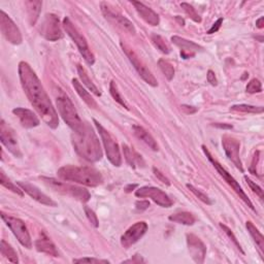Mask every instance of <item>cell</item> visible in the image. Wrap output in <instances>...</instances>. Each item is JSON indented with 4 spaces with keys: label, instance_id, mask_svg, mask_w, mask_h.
<instances>
[{
    "label": "cell",
    "instance_id": "52",
    "mask_svg": "<svg viewBox=\"0 0 264 264\" xmlns=\"http://www.w3.org/2000/svg\"><path fill=\"white\" fill-rule=\"evenodd\" d=\"M214 126L219 127V128H226V129H231V128H232V126H231V125H225V124L221 125V124H219V123L214 124Z\"/></svg>",
    "mask_w": 264,
    "mask_h": 264
},
{
    "label": "cell",
    "instance_id": "43",
    "mask_svg": "<svg viewBox=\"0 0 264 264\" xmlns=\"http://www.w3.org/2000/svg\"><path fill=\"white\" fill-rule=\"evenodd\" d=\"M72 262L74 263H110V261H107V260H102L98 258H89V257L74 259Z\"/></svg>",
    "mask_w": 264,
    "mask_h": 264
},
{
    "label": "cell",
    "instance_id": "26",
    "mask_svg": "<svg viewBox=\"0 0 264 264\" xmlns=\"http://www.w3.org/2000/svg\"><path fill=\"white\" fill-rule=\"evenodd\" d=\"M72 86H74L75 90L77 91V93L79 94V96L81 98V100L91 108H96L97 107V103L94 100V98L91 96V94L88 92V91L83 87L79 80L77 79H72Z\"/></svg>",
    "mask_w": 264,
    "mask_h": 264
},
{
    "label": "cell",
    "instance_id": "30",
    "mask_svg": "<svg viewBox=\"0 0 264 264\" xmlns=\"http://www.w3.org/2000/svg\"><path fill=\"white\" fill-rule=\"evenodd\" d=\"M245 226H247V229L250 233V235L252 236V239L254 240V242L256 243V244L258 245V248L260 250L261 255H263V251H264V238L262 233L258 230V228L256 226H255L251 221H247L245 223Z\"/></svg>",
    "mask_w": 264,
    "mask_h": 264
},
{
    "label": "cell",
    "instance_id": "41",
    "mask_svg": "<svg viewBox=\"0 0 264 264\" xmlns=\"http://www.w3.org/2000/svg\"><path fill=\"white\" fill-rule=\"evenodd\" d=\"M84 211H85V214L88 218L89 222L92 224L95 228H97V227L99 226V221H98V218H97V215L94 213L93 209H91L89 206H84Z\"/></svg>",
    "mask_w": 264,
    "mask_h": 264
},
{
    "label": "cell",
    "instance_id": "38",
    "mask_svg": "<svg viewBox=\"0 0 264 264\" xmlns=\"http://www.w3.org/2000/svg\"><path fill=\"white\" fill-rule=\"evenodd\" d=\"M187 188L192 192L199 200H202V202L207 205H212L213 204V202L211 200V198H209L206 194H204L203 192H202V191L198 190L196 187H194L193 185H190V184H187L186 185Z\"/></svg>",
    "mask_w": 264,
    "mask_h": 264
},
{
    "label": "cell",
    "instance_id": "35",
    "mask_svg": "<svg viewBox=\"0 0 264 264\" xmlns=\"http://www.w3.org/2000/svg\"><path fill=\"white\" fill-rule=\"evenodd\" d=\"M151 40H152V42L154 43L155 47H156L160 52H162L163 54H165V55H167V54L170 53L169 45L166 43L165 40L163 39L161 35L153 34L151 36Z\"/></svg>",
    "mask_w": 264,
    "mask_h": 264
},
{
    "label": "cell",
    "instance_id": "33",
    "mask_svg": "<svg viewBox=\"0 0 264 264\" xmlns=\"http://www.w3.org/2000/svg\"><path fill=\"white\" fill-rule=\"evenodd\" d=\"M0 183H1V185L3 187H5L6 189L12 191V192L16 193L17 195H19V196H23L24 195V191L19 186L15 185L13 183V182L5 176L3 170L0 171Z\"/></svg>",
    "mask_w": 264,
    "mask_h": 264
},
{
    "label": "cell",
    "instance_id": "44",
    "mask_svg": "<svg viewBox=\"0 0 264 264\" xmlns=\"http://www.w3.org/2000/svg\"><path fill=\"white\" fill-rule=\"evenodd\" d=\"M153 172H154L155 177H156L160 182H162L163 184H165V185H167V186H170V181H169L164 175H163L162 172H161L158 168L153 167Z\"/></svg>",
    "mask_w": 264,
    "mask_h": 264
},
{
    "label": "cell",
    "instance_id": "48",
    "mask_svg": "<svg viewBox=\"0 0 264 264\" xmlns=\"http://www.w3.org/2000/svg\"><path fill=\"white\" fill-rule=\"evenodd\" d=\"M135 206H136V208L139 209V211H144V209L149 208L150 203L148 202V200H141V202L135 203Z\"/></svg>",
    "mask_w": 264,
    "mask_h": 264
},
{
    "label": "cell",
    "instance_id": "8",
    "mask_svg": "<svg viewBox=\"0 0 264 264\" xmlns=\"http://www.w3.org/2000/svg\"><path fill=\"white\" fill-rule=\"evenodd\" d=\"M203 150L204 154L206 155L207 159L212 162V164L215 166V168L217 169V171L219 172L220 176L225 180L226 183L228 184L229 186H231V188L235 191L236 194H238V195L240 196V198L243 199V202H244L245 204H247V205L252 209V211L256 212V208L254 207V205H253V203H252L251 200L249 199L248 195L244 193V191L243 188L240 186V184L238 183V182H236V180L229 174L228 171H227V170L220 164L219 162H218V161L212 156V154L209 153V151L207 150V148L205 147V145H203Z\"/></svg>",
    "mask_w": 264,
    "mask_h": 264
},
{
    "label": "cell",
    "instance_id": "32",
    "mask_svg": "<svg viewBox=\"0 0 264 264\" xmlns=\"http://www.w3.org/2000/svg\"><path fill=\"white\" fill-rule=\"evenodd\" d=\"M230 111L244 114H262L264 112V107L250 104H235L230 107Z\"/></svg>",
    "mask_w": 264,
    "mask_h": 264
},
{
    "label": "cell",
    "instance_id": "31",
    "mask_svg": "<svg viewBox=\"0 0 264 264\" xmlns=\"http://www.w3.org/2000/svg\"><path fill=\"white\" fill-rule=\"evenodd\" d=\"M0 252H1L2 256L8 259L10 262H13V263L19 262V258H18L17 252L15 251V249L12 247V245L10 244H7L4 240H2L1 244H0Z\"/></svg>",
    "mask_w": 264,
    "mask_h": 264
},
{
    "label": "cell",
    "instance_id": "4",
    "mask_svg": "<svg viewBox=\"0 0 264 264\" xmlns=\"http://www.w3.org/2000/svg\"><path fill=\"white\" fill-rule=\"evenodd\" d=\"M56 105L63 121L70 127L72 131L80 132L84 128L85 123L81 119L75 104L67 95L63 93L59 95L56 99Z\"/></svg>",
    "mask_w": 264,
    "mask_h": 264
},
{
    "label": "cell",
    "instance_id": "36",
    "mask_svg": "<svg viewBox=\"0 0 264 264\" xmlns=\"http://www.w3.org/2000/svg\"><path fill=\"white\" fill-rule=\"evenodd\" d=\"M110 93L112 95V97L116 100V102L119 103L120 105H122L123 107H125L126 110H129V106L127 104V102H125V99L122 97V95L120 94L119 90H118V86L116 85V83L114 81H111L110 84Z\"/></svg>",
    "mask_w": 264,
    "mask_h": 264
},
{
    "label": "cell",
    "instance_id": "34",
    "mask_svg": "<svg viewBox=\"0 0 264 264\" xmlns=\"http://www.w3.org/2000/svg\"><path fill=\"white\" fill-rule=\"evenodd\" d=\"M158 66L160 67L161 71L163 72V74H164V76L166 77V79L168 81H171L172 79H174V77H175V67L168 60L160 59L158 61Z\"/></svg>",
    "mask_w": 264,
    "mask_h": 264
},
{
    "label": "cell",
    "instance_id": "19",
    "mask_svg": "<svg viewBox=\"0 0 264 264\" xmlns=\"http://www.w3.org/2000/svg\"><path fill=\"white\" fill-rule=\"evenodd\" d=\"M102 11L103 15L105 16L106 19H110V20L116 22L118 25L121 26L122 28H124L126 31H128L129 33L135 34L136 29H135L134 25L132 24V22L127 19L126 17L122 16L120 13L113 11L107 3H105V2L102 3Z\"/></svg>",
    "mask_w": 264,
    "mask_h": 264
},
{
    "label": "cell",
    "instance_id": "17",
    "mask_svg": "<svg viewBox=\"0 0 264 264\" xmlns=\"http://www.w3.org/2000/svg\"><path fill=\"white\" fill-rule=\"evenodd\" d=\"M187 244L191 257L196 263H203L206 255V247L203 242L195 234H187Z\"/></svg>",
    "mask_w": 264,
    "mask_h": 264
},
{
    "label": "cell",
    "instance_id": "37",
    "mask_svg": "<svg viewBox=\"0 0 264 264\" xmlns=\"http://www.w3.org/2000/svg\"><path fill=\"white\" fill-rule=\"evenodd\" d=\"M181 6L185 11V13L188 15V17L190 18L191 20L196 22V23L202 22V18H200V16L197 14L196 10H195V8L192 5L187 3V2H182L181 3Z\"/></svg>",
    "mask_w": 264,
    "mask_h": 264
},
{
    "label": "cell",
    "instance_id": "7",
    "mask_svg": "<svg viewBox=\"0 0 264 264\" xmlns=\"http://www.w3.org/2000/svg\"><path fill=\"white\" fill-rule=\"evenodd\" d=\"M93 122L95 124V127L97 128V131L99 132L100 138H102L107 159L110 160V162L114 166H117V167L121 166L122 156H121V151H120L119 144L117 143L116 140L114 139V136L110 133V131H107L97 120L93 119Z\"/></svg>",
    "mask_w": 264,
    "mask_h": 264
},
{
    "label": "cell",
    "instance_id": "3",
    "mask_svg": "<svg viewBox=\"0 0 264 264\" xmlns=\"http://www.w3.org/2000/svg\"><path fill=\"white\" fill-rule=\"evenodd\" d=\"M58 177L66 182H74L88 187H97L103 183L102 172L91 166L65 165L57 171Z\"/></svg>",
    "mask_w": 264,
    "mask_h": 264
},
{
    "label": "cell",
    "instance_id": "50",
    "mask_svg": "<svg viewBox=\"0 0 264 264\" xmlns=\"http://www.w3.org/2000/svg\"><path fill=\"white\" fill-rule=\"evenodd\" d=\"M182 110H183L186 114L191 115L197 112V108L194 106H189V105H182Z\"/></svg>",
    "mask_w": 264,
    "mask_h": 264
},
{
    "label": "cell",
    "instance_id": "1",
    "mask_svg": "<svg viewBox=\"0 0 264 264\" xmlns=\"http://www.w3.org/2000/svg\"><path fill=\"white\" fill-rule=\"evenodd\" d=\"M18 70L22 88L34 110L39 113L45 124L52 129H56L59 126L58 114L35 71L25 61L19 63Z\"/></svg>",
    "mask_w": 264,
    "mask_h": 264
},
{
    "label": "cell",
    "instance_id": "51",
    "mask_svg": "<svg viewBox=\"0 0 264 264\" xmlns=\"http://www.w3.org/2000/svg\"><path fill=\"white\" fill-rule=\"evenodd\" d=\"M263 22H264V18L263 17H260L259 19L256 21V26L258 27L259 29H262L263 27H264V23Z\"/></svg>",
    "mask_w": 264,
    "mask_h": 264
},
{
    "label": "cell",
    "instance_id": "45",
    "mask_svg": "<svg viewBox=\"0 0 264 264\" xmlns=\"http://www.w3.org/2000/svg\"><path fill=\"white\" fill-rule=\"evenodd\" d=\"M258 160H259V151H257L256 153H255L254 155V158H253V161H252V164L249 168L250 172L253 175H257V170H256V167H257V163H258Z\"/></svg>",
    "mask_w": 264,
    "mask_h": 264
},
{
    "label": "cell",
    "instance_id": "47",
    "mask_svg": "<svg viewBox=\"0 0 264 264\" xmlns=\"http://www.w3.org/2000/svg\"><path fill=\"white\" fill-rule=\"evenodd\" d=\"M206 80L209 84H211L212 86H217L218 84V81H217V78H216V75L215 72L213 70L209 69L207 71V75H206Z\"/></svg>",
    "mask_w": 264,
    "mask_h": 264
},
{
    "label": "cell",
    "instance_id": "27",
    "mask_svg": "<svg viewBox=\"0 0 264 264\" xmlns=\"http://www.w3.org/2000/svg\"><path fill=\"white\" fill-rule=\"evenodd\" d=\"M25 6H26V10H27V14H28L29 23L31 25H35V23L38 22L40 15H41L42 2L30 0V1L25 2Z\"/></svg>",
    "mask_w": 264,
    "mask_h": 264
},
{
    "label": "cell",
    "instance_id": "16",
    "mask_svg": "<svg viewBox=\"0 0 264 264\" xmlns=\"http://www.w3.org/2000/svg\"><path fill=\"white\" fill-rule=\"evenodd\" d=\"M148 230V224L141 221L136 222L127 229L121 236V244L124 248L128 249L132 244L138 243Z\"/></svg>",
    "mask_w": 264,
    "mask_h": 264
},
{
    "label": "cell",
    "instance_id": "42",
    "mask_svg": "<svg viewBox=\"0 0 264 264\" xmlns=\"http://www.w3.org/2000/svg\"><path fill=\"white\" fill-rule=\"evenodd\" d=\"M244 180L248 183V185L250 186V188L253 190V192L256 193L260 199H263V190L261 189V187H259L256 183H254V182L248 177H244Z\"/></svg>",
    "mask_w": 264,
    "mask_h": 264
},
{
    "label": "cell",
    "instance_id": "23",
    "mask_svg": "<svg viewBox=\"0 0 264 264\" xmlns=\"http://www.w3.org/2000/svg\"><path fill=\"white\" fill-rule=\"evenodd\" d=\"M132 5H134L136 12L139 13L140 17L142 19L148 23L151 26H158L160 23V18L159 16L155 13L152 8L148 7L147 5H144L142 2L139 1H131Z\"/></svg>",
    "mask_w": 264,
    "mask_h": 264
},
{
    "label": "cell",
    "instance_id": "18",
    "mask_svg": "<svg viewBox=\"0 0 264 264\" xmlns=\"http://www.w3.org/2000/svg\"><path fill=\"white\" fill-rule=\"evenodd\" d=\"M17 185L19 186L25 193L28 194L38 203L48 206H57V203L54 202L52 198H50L47 194L41 192V190L36 186L30 183H27V182H17Z\"/></svg>",
    "mask_w": 264,
    "mask_h": 264
},
{
    "label": "cell",
    "instance_id": "6",
    "mask_svg": "<svg viewBox=\"0 0 264 264\" xmlns=\"http://www.w3.org/2000/svg\"><path fill=\"white\" fill-rule=\"evenodd\" d=\"M62 26L63 28H64L65 32L67 33V35L72 40V41L77 44L81 55L83 56L85 61L88 64L93 65L95 63V57L93 55V53L90 50V47L87 40L85 39V36L81 33V31L77 28L76 25L71 22L68 17H65L64 19H63Z\"/></svg>",
    "mask_w": 264,
    "mask_h": 264
},
{
    "label": "cell",
    "instance_id": "20",
    "mask_svg": "<svg viewBox=\"0 0 264 264\" xmlns=\"http://www.w3.org/2000/svg\"><path fill=\"white\" fill-rule=\"evenodd\" d=\"M171 41L181 49V57L183 59L192 58L195 56V54L197 52L203 50V47H200L199 44L195 43L194 41L180 38V36H177V35L172 36Z\"/></svg>",
    "mask_w": 264,
    "mask_h": 264
},
{
    "label": "cell",
    "instance_id": "11",
    "mask_svg": "<svg viewBox=\"0 0 264 264\" xmlns=\"http://www.w3.org/2000/svg\"><path fill=\"white\" fill-rule=\"evenodd\" d=\"M40 31L43 38L50 41H57L63 39L59 18L54 14L45 15Z\"/></svg>",
    "mask_w": 264,
    "mask_h": 264
},
{
    "label": "cell",
    "instance_id": "10",
    "mask_svg": "<svg viewBox=\"0 0 264 264\" xmlns=\"http://www.w3.org/2000/svg\"><path fill=\"white\" fill-rule=\"evenodd\" d=\"M121 48L126 54V56L128 57L129 61L131 62V64L133 65L134 69L138 71V74L141 76V78L145 81V83L149 84L152 87H157L158 86V81L156 78L154 77L152 72L144 66L143 63L140 60V58L136 55V53L131 49L128 44L121 41Z\"/></svg>",
    "mask_w": 264,
    "mask_h": 264
},
{
    "label": "cell",
    "instance_id": "5",
    "mask_svg": "<svg viewBox=\"0 0 264 264\" xmlns=\"http://www.w3.org/2000/svg\"><path fill=\"white\" fill-rule=\"evenodd\" d=\"M41 180L43 183L49 186L51 189H53L55 192L60 193L62 195L70 196L75 198L79 202L81 203H87L91 198V194L89 191L83 187H79L66 183V182H61L54 178H47V177H41Z\"/></svg>",
    "mask_w": 264,
    "mask_h": 264
},
{
    "label": "cell",
    "instance_id": "40",
    "mask_svg": "<svg viewBox=\"0 0 264 264\" xmlns=\"http://www.w3.org/2000/svg\"><path fill=\"white\" fill-rule=\"evenodd\" d=\"M220 226H221V228L223 229V231L226 233V235L227 236H228V238L232 241V243L236 245V248H238L243 254H244V251H243V249H242V245H241V244L239 243V241H238V239H236V236L233 234V232L231 231V229L229 228V227H227L226 225H224V224H220Z\"/></svg>",
    "mask_w": 264,
    "mask_h": 264
},
{
    "label": "cell",
    "instance_id": "25",
    "mask_svg": "<svg viewBox=\"0 0 264 264\" xmlns=\"http://www.w3.org/2000/svg\"><path fill=\"white\" fill-rule=\"evenodd\" d=\"M123 153H124L125 160L131 167L143 166L144 162H143L142 157L138 152H135L133 148L128 147L127 144H123Z\"/></svg>",
    "mask_w": 264,
    "mask_h": 264
},
{
    "label": "cell",
    "instance_id": "13",
    "mask_svg": "<svg viewBox=\"0 0 264 264\" xmlns=\"http://www.w3.org/2000/svg\"><path fill=\"white\" fill-rule=\"evenodd\" d=\"M0 29L6 41L13 44H21L23 41L22 33L19 27L11 19V17L6 15L3 11L0 13Z\"/></svg>",
    "mask_w": 264,
    "mask_h": 264
},
{
    "label": "cell",
    "instance_id": "24",
    "mask_svg": "<svg viewBox=\"0 0 264 264\" xmlns=\"http://www.w3.org/2000/svg\"><path fill=\"white\" fill-rule=\"evenodd\" d=\"M132 129L136 138L141 140L142 142H143L147 145H149L153 151H158V144L156 141L154 140L153 136L147 130H145L143 127L139 126V125H133Z\"/></svg>",
    "mask_w": 264,
    "mask_h": 264
},
{
    "label": "cell",
    "instance_id": "53",
    "mask_svg": "<svg viewBox=\"0 0 264 264\" xmlns=\"http://www.w3.org/2000/svg\"><path fill=\"white\" fill-rule=\"evenodd\" d=\"M136 187H138V185H128V186H126L125 187V191H126V192L127 193H129V192H131V191H133Z\"/></svg>",
    "mask_w": 264,
    "mask_h": 264
},
{
    "label": "cell",
    "instance_id": "28",
    "mask_svg": "<svg viewBox=\"0 0 264 264\" xmlns=\"http://www.w3.org/2000/svg\"><path fill=\"white\" fill-rule=\"evenodd\" d=\"M78 74H79V77H80V79L81 81V83H83L84 86H86L95 96H97V97L102 96V93H100V91L94 85L92 80L90 79L87 70L83 66H81V65H78Z\"/></svg>",
    "mask_w": 264,
    "mask_h": 264
},
{
    "label": "cell",
    "instance_id": "14",
    "mask_svg": "<svg viewBox=\"0 0 264 264\" xmlns=\"http://www.w3.org/2000/svg\"><path fill=\"white\" fill-rule=\"evenodd\" d=\"M0 140H1V142L4 147L10 151V153H12L15 157H22V152L20 150L19 143H18L16 133L10 126L5 124L4 120H1V123H0Z\"/></svg>",
    "mask_w": 264,
    "mask_h": 264
},
{
    "label": "cell",
    "instance_id": "2",
    "mask_svg": "<svg viewBox=\"0 0 264 264\" xmlns=\"http://www.w3.org/2000/svg\"><path fill=\"white\" fill-rule=\"evenodd\" d=\"M71 142L76 152L89 162H97L102 158V149L96 132L88 123L80 132H72Z\"/></svg>",
    "mask_w": 264,
    "mask_h": 264
},
{
    "label": "cell",
    "instance_id": "9",
    "mask_svg": "<svg viewBox=\"0 0 264 264\" xmlns=\"http://www.w3.org/2000/svg\"><path fill=\"white\" fill-rule=\"evenodd\" d=\"M1 218L4 223L8 226V228H10L11 231L14 233L18 242H19L26 249H31L32 248L31 236L28 229H27V226L24 223V221L19 219V218L6 215L4 213H1Z\"/></svg>",
    "mask_w": 264,
    "mask_h": 264
},
{
    "label": "cell",
    "instance_id": "29",
    "mask_svg": "<svg viewBox=\"0 0 264 264\" xmlns=\"http://www.w3.org/2000/svg\"><path fill=\"white\" fill-rule=\"evenodd\" d=\"M169 221L174 222V223H178V224H183V225H187V226H192L196 219L195 217L188 212H180L174 215H170L168 217Z\"/></svg>",
    "mask_w": 264,
    "mask_h": 264
},
{
    "label": "cell",
    "instance_id": "21",
    "mask_svg": "<svg viewBox=\"0 0 264 264\" xmlns=\"http://www.w3.org/2000/svg\"><path fill=\"white\" fill-rule=\"evenodd\" d=\"M13 114L19 119L24 128H35L41 124L40 118L36 116L33 111L28 110V108L16 107L13 110Z\"/></svg>",
    "mask_w": 264,
    "mask_h": 264
},
{
    "label": "cell",
    "instance_id": "46",
    "mask_svg": "<svg viewBox=\"0 0 264 264\" xmlns=\"http://www.w3.org/2000/svg\"><path fill=\"white\" fill-rule=\"evenodd\" d=\"M223 23V18H220V19H218L214 24L213 26L211 27V29H209L207 31V34H213V33H216L218 30H219L221 28V25Z\"/></svg>",
    "mask_w": 264,
    "mask_h": 264
},
{
    "label": "cell",
    "instance_id": "39",
    "mask_svg": "<svg viewBox=\"0 0 264 264\" xmlns=\"http://www.w3.org/2000/svg\"><path fill=\"white\" fill-rule=\"evenodd\" d=\"M245 90H247V92L250 93V94L261 93L262 92L261 81L258 79H253V80H251L249 81V83H248L247 88H245Z\"/></svg>",
    "mask_w": 264,
    "mask_h": 264
},
{
    "label": "cell",
    "instance_id": "12",
    "mask_svg": "<svg viewBox=\"0 0 264 264\" xmlns=\"http://www.w3.org/2000/svg\"><path fill=\"white\" fill-rule=\"evenodd\" d=\"M135 196L140 198H151L155 203L162 207H170L174 204V202L164 191L152 186H143L135 190Z\"/></svg>",
    "mask_w": 264,
    "mask_h": 264
},
{
    "label": "cell",
    "instance_id": "49",
    "mask_svg": "<svg viewBox=\"0 0 264 264\" xmlns=\"http://www.w3.org/2000/svg\"><path fill=\"white\" fill-rule=\"evenodd\" d=\"M124 262L125 263H142V262H144V260L142 259V256H140V255H134L131 259H128Z\"/></svg>",
    "mask_w": 264,
    "mask_h": 264
},
{
    "label": "cell",
    "instance_id": "22",
    "mask_svg": "<svg viewBox=\"0 0 264 264\" xmlns=\"http://www.w3.org/2000/svg\"><path fill=\"white\" fill-rule=\"evenodd\" d=\"M35 248L39 252L44 253L53 257H59V252L56 248L55 244H54L49 236L45 234L43 231L41 232L38 240L35 241Z\"/></svg>",
    "mask_w": 264,
    "mask_h": 264
},
{
    "label": "cell",
    "instance_id": "15",
    "mask_svg": "<svg viewBox=\"0 0 264 264\" xmlns=\"http://www.w3.org/2000/svg\"><path fill=\"white\" fill-rule=\"evenodd\" d=\"M222 145L226 156L228 157V159L236 166V168H239L243 172V163L240 157V142L234 138H231L229 135H224L222 138Z\"/></svg>",
    "mask_w": 264,
    "mask_h": 264
}]
</instances>
